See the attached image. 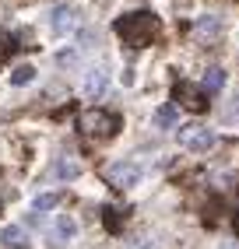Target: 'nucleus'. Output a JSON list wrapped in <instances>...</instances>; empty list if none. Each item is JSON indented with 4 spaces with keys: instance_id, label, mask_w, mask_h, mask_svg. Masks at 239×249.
Returning <instances> with one entry per match:
<instances>
[{
    "instance_id": "obj_14",
    "label": "nucleus",
    "mask_w": 239,
    "mask_h": 249,
    "mask_svg": "<svg viewBox=\"0 0 239 249\" xmlns=\"http://www.w3.org/2000/svg\"><path fill=\"white\" fill-rule=\"evenodd\" d=\"M57 204H60V193H39L36 200H32V211L42 214V211H53Z\"/></svg>"
},
{
    "instance_id": "obj_6",
    "label": "nucleus",
    "mask_w": 239,
    "mask_h": 249,
    "mask_svg": "<svg viewBox=\"0 0 239 249\" xmlns=\"http://www.w3.org/2000/svg\"><path fill=\"white\" fill-rule=\"evenodd\" d=\"M49 28H53V36H67V32L78 28V11L71 4H60L49 11Z\"/></svg>"
},
{
    "instance_id": "obj_13",
    "label": "nucleus",
    "mask_w": 239,
    "mask_h": 249,
    "mask_svg": "<svg viewBox=\"0 0 239 249\" xmlns=\"http://www.w3.org/2000/svg\"><path fill=\"white\" fill-rule=\"evenodd\" d=\"M53 172H57V179H78V176H81V165H78L74 158H60Z\"/></svg>"
},
{
    "instance_id": "obj_15",
    "label": "nucleus",
    "mask_w": 239,
    "mask_h": 249,
    "mask_svg": "<svg viewBox=\"0 0 239 249\" xmlns=\"http://www.w3.org/2000/svg\"><path fill=\"white\" fill-rule=\"evenodd\" d=\"M32 77H36V67L21 63V67H14V71H11V85H18V88H21V85H28Z\"/></svg>"
},
{
    "instance_id": "obj_2",
    "label": "nucleus",
    "mask_w": 239,
    "mask_h": 249,
    "mask_svg": "<svg viewBox=\"0 0 239 249\" xmlns=\"http://www.w3.org/2000/svg\"><path fill=\"white\" fill-rule=\"evenodd\" d=\"M78 130L92 141H109L116 130H120V116L106 112V109H84L78 116Z\"/></svg>"
},
{
    "instance_id": "obj_8",
    "label": "nucleus",
    "mask_w": 239,
    "mask_h": 249,
    "mask_svg": "<svg viewBox=\"0 0 239 249\" xmlns=\"http://www.w3.org/2000/svg\"><path fill=\"white\" fill-rule=\"evenodd\" d=\"M221 36V18H218V14H204V18H197V25H194V39H218Z\"/></svg>"
},
{
    "instance_id": "obj_5",
    "label": "nucleus",
    "mask_w": 239,
    "mask_h": 249,
    "mask_svg": "<svg viewBox=\"0 0 239 249\" xmlns=\"http://www.w3.org/2000/svg\"><path fill=\"white\" fill-rule=\"evenodd\" d=\"M138 179H141V169L134 161H113L109 169H106V182L116 190H127V186H138Z\"/></svg>"
},
{
    "instance_id": "obj_7",
    "label": "nucleus",
    "mask_w": 239,
    "mask_h": 249,
    "mask_svg": "<svg viewBox=\"0 0 239 249\" xmlns=\"http://www.w3.org/2000/svg\"><path fill=\"white\" fill-rule=\"evenodd\" d=\"M109 88V71L106 67H92L88 74H84V95L88 98H102Z\"/></svg>"
},
{
    "instance_id": "obj_19",
    "label": "nucleus",
    "mask_w": 239,
    "mask_h": 249,
    "mask_svg": "<svg viewBox=\"0 0 239 249\" xmlns=\"http://www.w3.org/2000/svg\"><path fill=\"white\" fill-rule=\"evenodd\" d=\"M225 249H239V246H225Z\"/></svg>"
},
{
    "instance_id": "obj_1",
    "label": "nucleus",
    "mask_w": 239,
    "mask_h": 249,
    "mask_svg": "<svg viewBox=\"0 0 239 249\" xmlns=\"http://www.w3.org/2000/svg\"><path fill=\"white\" fill-rule=\"evenodd\" d=\"M116 36L123 39V46L130 49H144L159 39V18L151 11H134V14H123V18H116Z\"/></svg>"
},
{
    "instance_id": "obj_9",
    "label": "nucleus",
    "mask_w": 239,
    "mask_h": 249,
    "mask_svg": "<svg viewBox=\"0 0 239 249\" xmlns=\"http://www.w3.org/2000/svg\"><path fill=\"white\" fill-rule=\"evenodd\" d=\"M74 231H78L74 218H67V214H60V218H57V228L49 231V246H63L67 239H74Z\"/></svg>"
},
{
    "instance_id": "obj_3",
    "label": "nucleus",
    "mask_w": 239,
    "mask_h": 249,
    "mask_svg": "<svg viewBox=\"0 0 239 249\" xmlns=\"http://www.w3.org/2000/svg\"><path fill=\"white\" fill-rule=\"evenodd\" d=\"M176 141L186 151H208V147H215V130L200 126V123H186L176 130Z\"/></svg>"
},
{
    "instance_id": "obj_16",
    "label": "nucleus",
    "mask_w": 239,
    "mask_h": 249,
    "mask_svg": "<svg viewBox=\"0 0 239 249\" xmlns=\"http://www.w3.org/2000/svg\"><path fill=\"white\" fill-rule=\"evenodd\" d=\"M14 49H18V46H14V36H11V32H4V28H0V60H4L7 53H14Z\"/></svg>"
},
{
    "instance_id": "obj_11",
    "label": "nucleus",
    "mask_w": 239,
    "mask_h": 249,
    "mask_svg": "<svg viewBox=\"0 0 239 249\" xmlns=\"http://www.w3.org/2000/svg\"><path fill=\"white\" fill-rule=\"evenodd\" d=\"M176 120H179V106L176 102H165V106L155 109V126H176Z\"/></svg>"
},
{
    "instance_id": "obj_4",
    "label": "nucleus",
    "mask_w": 239,
    "mask_h": 249,
    "mask_svg": "<svg viewBox=\"0 0 239 249\" xmlns=\"http://www.w3.org/2000/svg\"><path fill=\"white\" fill-rule=\"evenodd\" d=\"M173 102L183 106V109H190V112H204L208 109V91L190 85V81H176L173 85Z\"/></svg>"
},
{
    "instance_id": "obj_18",
    "label": "nucleus",
    "mask_w": 239,
    "mask_h": 249,
    "mask_svg": "<svg viewBox=\"0 0 239 249\" xmlns=\"http://www.w3.org/2000/svg\"><path fill=\"white\" fill-rule=\"evenodd\" d=\"M236 231H239V214H236Z\"/></svg>"
},
{
    "instance_id": "obj_17",
    "label": "nucleus",
    "mask_w": 239,
    "mask_h": 249,
    "mask_svg": "<svg viewBox=\"0 0 239 249\" xmlns=\"http://www.w3.org/2000/svg\"><path fill=\"white\" fill-rule=\"evenodd\" d=\"M102 221H106V228H109V231H120V211L106 207V211H102Z\"/></svg>"
},
{
    "instance_id": "obj_12",
    "label": "nucleus",
    "mask_w": 239,
    "mask_h": 249,
    "mask_svg": "<svg viewBox=\"0 0 239 249\" xmlns=\"http://www.w3.org/2000/svg\"><path fill=\"white\" fill-rule=\"evenodd\" d=\"M204 91H208V95H218L221 88H225V71H221V67H211L208 74H204V85H200Z\"/></svg>"
},
{
    "instance_id": "obj_10",
    "label": "nucleus",
    "mask_w": 239,
    "mask_h": 249,
    "mask_svg": "<svg viewBox=\"0 0 239 249\" xmlns=\"http://www.w3.org/2000/svg\"><path fill=\"white\" fill-rule=\"evenodd\" d=\"M0 242H4L7 249H25L28 246V235H25L21 225H7L4 231H0Z\"/></svg>"
}]
</instances>
